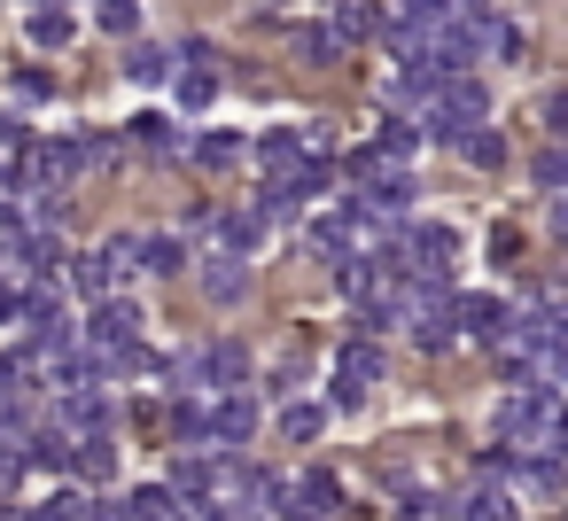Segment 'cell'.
<instances>
[{
	"label": "cell",
	"mask_w": 568,
	"mask_h": 521,
	"mask_svg": "<svg viewBox=\"0 0 568 521\" xmlns=\"http://www.w3.org/2000/svg\"><path fill=\"white\" fill-rule=\"evenodd\" d=\"M436 513H444V498H436V490H413V498H405V513H397V521H436Z\"/></svg>",
	"instance_id": "obj_32"
},
{
	"label": "cell",
	"mask_w": 568,
	"mask_h": 521,
	"mask_svg": "<svg viewBox=\"0 0 568 521\" xmlns=\"http://www.w3.org/2000/svg\"><path fill=\"white\" fill-rule=\"evenodd\" d=\"M172 94H180V110H211V102H219V71H211V63H180Z\"/></svg>",
	"instance_id": "obj_18"
},
{
	"label": "cell",
	"mask_w": 568,
	"mask_h": 521,
	"mask_svg": "<svg viewBox=\"0 0 568 521\" xmlns=\"http://www.w3.org/2000/svg\"><path fill=\"white\" fill-rule=\"evenodd\" d=\"M242 288H250V257H226V249L203 257V296H211V304H234Z\"/></svg>",
	"instance_id": "obj_11"
},
{
	"label": "cell",
	"mask_w": 568,
	"mask_h": 521,
	"mask_svg": "<svg viewBox=\"0 0 568 521\" xmlns=\"http://www.w3.org/2000/svg\"><path fill=\"white\" fill-rule=\"evenodd\" d=\"M358 234H366L358 211H335V218H312V226H304V249H312L320 265L351 273V265H358Z\"/></svg>",
	"instance_id": "obj_6"
},
{
	"label": "cell",
	"mask_w": 568,
	"mask_h": 521,
	"mask_svg": "<svg viewBox=\"0 0 568 521\" xmlns=\"http://www.w3.org/2000/svg\"><path fill=\"white\" fill-rule=\"evenodd\" d=\"M172 63H180V55H164V48H133V63H125V71H133L141 86H156V79H164Z\"/></svg>",
	"instance_id": "obj_26"
},
{
	"label": "cell",
	"mask_w": 568,
	"mask_h": 521,
	"mask_svg": "<svg viewBox=\"0 0 568 521\" xmlns=\"http://www.w3.org/2000/svg\"><path fill=\"white\" fill-rule=\"evenodd\" d=\"M17 94H24V102H48L55 79H48V71H17Z\"/></svg>",
	"instance_id": "obj_33"
},
{
	"label": "cell",
	"mask_w": 568,
	"mask_h": 521,
	"mask_svg": "<svg viewBox=\"0 0 568 521\" xmlns=\"http://www.w3.org/2000/svg\"><path fill=\"white\" fill-rule=\"evenodd\" d=\"M521 482H529L537 498L568 505V459H560V451H545V459H521Z\"/></svg>",
	"instance_id": "obj_16"
},
{
	"label": "cell",
	"mask_w": 568,
	"mask_h": 521,
	"mask_svg": "<svg viewBox=\"0 0 568 521\" xmlns=\"http://www.w3.org/2000/svg\"><path fill=\"white\" fill-rule=\"evenodd\" d=\"M459 156H467L475 172H498V164H506V141H498V133L483 125V133H467V141H459Z\"/></svg>",
	"instance_id": "obj_24"
},
{
	"label": "cell",
	"mask_w": 568,
	"mask_h": 521,
	"mask_svg": "<svg viewBox=\"0 0 568 521\" xmlns=\"http://www.w3.org/2000/svg\"><path fill=\"white\" fill-rule=\"evenodd\" d=\"M257 242H265V211H226V218H219V249H226V257H250Z\"/></svg>",
	"instance_id": "obj_15"
},
{
	"label": "cell",
	"mask_w": 568,
	"mask_h": 521,
	"mask_svg": "<svg viewBox=\"0 0 568 521\" xmlns=\"http://www.w3.org/2000/svg\"><path fill=\"white\" fill-rule=\"evenodd\" d=\"M537 180H545L552 195H568V141H552V149L537 156Z\"/></svg>",
	"instance_id": "obj_27"
},
{
	"label": "cell",
	"mask_w": 568,
	"mask_h": 521,
	"mask_svg": "<svg viewBox=\"0 0 568 521\" xmlns=\"http://www.w3.org/2000/svg\"><path fill=\"white\" fill-rule=\"evenodd\" d=\"M24 32H32L40 48H71V32H79V17L63 9V0H48V9H32V17H24Z\"/></svg>",
	"instance_id": "obj_17"
},
{
	"label": "cell",
	"mask_w": 568,
	"mask_h": 521,
	"mask_svg": "<svg viewBox=\"0 0 568 521\" xmlns=\"http://www.w3.org/2000/svg\"><path fill=\"white\" fill-rule=\"evenodd\" d=\"M459 327H467L483 350H498V343L514 335V311H506L498 296H459Z\"/></svg>",
	"instance_id": "obj_9"
},
{
	"label": "cell",
	"mask_w": 568,
	"mask_h": 521,
	"mask_svg": "<svg viewBox=\"0 0 568 521\" xmlns=\"http://www.w3.org/2000/svg\"><path fill=\"white\" fill-rule=\"evenodd\" d=\"M125 133H133V141H141V156H156V164H172V156H180V125H172V118H156V110H141Z\"/></svg>",
	"instance_id": "obj_13"
},
{
	"label": "cell",
	"mask_w": 568,
	"mask_h": 521,
	"mask_svg": "<svg viewBox=\"0 0 568 521\" xmlns=\"http://www.w3.org/2000/svg\"><path fill=\"white\" fill-rule=\"evenodd\" d=\"M55 428H71L79 443H87V436H110V389H71V397H55Z\"/></svg>",
	"instance_id": "obj_7"
},
{
	"label": "cell",
	"mask_w": 568,
	"mask_h": 521,
	"mask_svg": "<svg viewBox=\"0 0 568 521\" xmlns=\"http://www.w3.org/2000/svg\"><path fill=\"white\" fill-rule=\"evenodd\" d=\"M296 48H304V55H312V63H335V55H343V48H351V32H343V24H327V17H320V24H304V32H296Z\"/></svg>",
	"instance_id": "obj_20"
},
{
	"label": "cell",
	"mask_w": 568,
	"mask_h": 521,
	"mask_svg": "<svg viewBox=\"0 0 568 521\" xmlns=\"http://www.w3.org/2000/svg\"><path fill=\"white\" fill-rule=\"evenodd\" d=\"M459 513H467V521H514V498H506V482L475 474V482H467V498H459Z\"/></svg>",
	"instance_id": "obj_14"
},
{
	"label": "cell",
	"mask_w": 568,
	"mask_h": 521,
	"mask_svg": "<svg viewBox=\"0 0 568 521\" xmlns=\"http://www.w3.org/2000/svg\"><path fill=\"white\" fill-rule=\"evenodd\" d=\"M382 381V343L374 335H351L335 350V405H366V389Z\"/></svg>",
	"instance_id": "obj_4"
},
{
	"label": "cell",
	"mask_w": 568,
	"mask_h": 521,
	"mask_svg": "<svg viewBox=\"0 0 568 521\" xmlns=\"http://www.w3.org/2000/svg\"><path fill=\"white\" fill-rule=\"evenodd\" d=\"M71 467H79V474H87V482H110V474H118V443H110V436H87V443H79V459H71Z\"/></svg>",
	"instance_id": "obj_22"
},
{
	"label": "cell",
	"mask_w": 568,
	"mask_h": 521,
	"mask_svg": "<svg viewBox=\"0 0 568 521\" xmlns=\"http://www.w3.org/2000/svg\"><path fill=\"white\" fill-rule=\"evenodd\" d=\"M180 265H187V242L156 234V242H149V273H180Z\"/></svg>",
	"instance_id": "obj_29"
},
{
	"label": "cell",
	"mask_w": 568,
	"mask_h": 521,
	"mask_svg": "<svg viewBox=\"0 0 568 521\" xmlns=\"http://www.w3.org/2000/svg\"><path fill=\"white\" fill-rule=\"evenodd\" d=\"M257 436V397L242 389V397H219L211 405V451H242Z\"/></svg>",
	"instance_id": "obj_8"
},
{
	"label": "cell",
	"mask_w": 568,
	"mask_h": 521,
	"mask_svg": "<svg viewBox=\"0 0 568 521\" xmlns=\"http://www.w3.org/2000/svg\"><path fill=\"white\" fill-rule=\"evenodd\" d=\"M281 428H288V443H312V436L327 428V405H304V397H296V405L281 412Z\"/></svg>",
	"instance_id": "obj_25"
},
{
	"label": "cell",
	"mask_w": 568,
	"mask_h": 521,
	"mask_svg": "<svg viewBox=\"0 0 568 521\" xmlns=\"http://www.w3.org/2000/svg\"><path fill=\"white\" fill-rule=\"evenodd\" d=\"M40 9H48V0H40Z\"/></svg>",
	"instance_id": "obj_37"
},
{
	"label": "cell",
	"mask_w": 568,
	"mask_h": 521,
	"mask_svg": "<svg viewBox=\"0 0 568 521\" xmlns=\"http://www.w3.org/2000/svg\"><path fill=\"white\" fill-rule=\"evenodd\" d=\"M24 521H94V505H87L79 490H48V498H40Z\"/></svg>",
	"instance_id": "obj_23"
},
{
	"label": "cell",
	"mask_w": 568,
	"mask_h": 521,
	"mask_svg": "<svg viewBox=\"0 0 568 521\" xmlns=\"http://www.w3.org/2000/svg\"><path fill=\"white\" fill-rule=\"evenodd\" d=\"M125 521H180V498H172V482H149V490H133V498H125Z\"/></svg>",
	"instance_id": "obj_19"
},
{
	"label": "cell",
	"mask_w": 568,
	"mask_h": 521,
	"mask_svg": "<svg viewBox=\"0 0 568 521\" xmlns=\"http://www.w3.org/2000/svg\"><path fill=\"white\" fill-rule=\"evenodd\" d=\"M0 187H9V172H0Z\"/></svg>",
	"instance_id": "obj_36"
},
{
	"label": "cell",
	"mask_w": 568,
	"mask_h": 521,
	"mask_svg": "<svg viewBox=\"0 0 568 521\" xmlns=\"http://www.w3.org/2000/svg\"><path fill=\"white\" fill-rule=\"evenodd\" d=\"M397 265L413 273V280H452V265H459V234L452 226H405L397 234Z\"/></svg>",
	"instance_id": "obj_3"
},
{
	"label": "cell",
	"mask_w": 568,
	"mask_h": 521,
	"mask_svg": "<svg viewBox=\"0 0 568 521\" xmlns=\"http://www.w3.org/2000/svg\"><path fill=\"white\" fill-rule=\"evenodd\" d=\"M102 32H141V0H102Z\"/></svg>",
	"instance_id": "obj_31"
},
{
	"label": "cell",
	"mask_w": 568,
	"mask_h": 521,
	"mask_svg": "<svg viewBox=\"0 0 568 521\" xmlns=\"http://www.w3.org/2000/svg\"><path fill=\"white\" fill-rule=\"evenodd\" d=\"M242 149H250L242 133H203V141H195V164H203V172H234Z\"/></svg>",
	"instance_id": "obj_21"
},
{
	"label": "cell",
	"mask_w": 568,
	"mask_h": 521,
	"mask_svg": "<svg viewBox=\"0 0 568 521\" xmlns=\"http://www.w3.org/2000/svg\"><path fill=\"white\" fill-rule=\"evenodd\" d=\"M490 125V86L483 79H452L428 110H420V133H436V141H467V133H483Z\"/></svg>",
	"instance_id": "obj_2"
},
{
	"label": "cell",
	"mask_w": 568,
	"mask_h": 521,
	"mask_svg": "<svg viewBox=\"0 0 568 521\" xmlns=\"http://www.w3.org/2000/svg\"><path fill=\"white\" fill-rule=\"evenodd\" d=\"M320 195H327V156L296 164L288 180H265V203H257V211H265V218H296V211L320 203Z\"/></svg>",
	"instance_id": "obj_5"
},
{
	"label": "cell",
	"mask_w": 568,
	"mask_h": 521,
	"mask_svg": "<svg viewBox=\"0 0 568 521\" xmlns=\"http://www.w3.org/2000/svg\"><path fill=\"white\" fill-rule=\"evenodd\" d=\"M467 24H475V48H483V55H498V63H506V55H521V32H514L506 17H490L483 0L467 9Z\"/></svg>",
	"instance_id": "obj_12"
},
{
	"label": "cell",
	"mask_w": 568,
	"mask_h": 521,
	"mask_svg": "<svg viewBox=\"0 0 568 521\" xmlns=\"http://www.w3.org/2000/svg\"><path fill=\"white\" fill-rule=\"evenodd\" d=\"M545 226H552V242H568V195H552V203H545Z\"/></svg>",
	"instance_id": "obj_35"
},
{
	"label": "cell",
	"mask_w": 568,
	"mask_h": 521,
	"mask_svg": "<svg viewBox=\"0 0 568 521\" xmlns=\"http://www.w3.org/2000/svg\"><path fill=\"white\" fill-rule=\"evenodd\" d=\"M257 164H265V180H288L296 164H312V141L304 133H265L257 141Z\"/></svg>",
	"instance_id": "obj_10"
},
{
	"label": "cell",
	"mask_w": 568,
	"mask_h": 521,
	"mask_svg": "<svg viewBox=\"0 0 568 521\" xmlns=\"http://www.w3.org/2000/svg\"><path fill=\"white\" fill-rule=\"evenodd\" d=\"M374 149H382V156H397V164H405V156H413V149H420V125H382V141H374Z\"/></svg>",
	"instance_id": "obj_28"
},
{
	"label": "cell",
	"mask_w": 568,
	"mask_h": 521,
	"mask_svg": "<svg viewBox=\"0 0 568 521\" xmlns=\"http://www.w3.org/2000/svg\"><path fill=\"white\" fill-rule=\"evenodd\" d=\"M545 125H552V141H568V94H545Z\"/></svg>",
	"instance_id": "obj_34"
},
{
	"label": "cell",
	"mask_w": 568,
	"mask_h": 521,
	"mask_svg": "<svg viewBox=\"0 0 568 521\" xmlns=\"http://www.w3.org/2000/svg\"><path fill=\"white\" fill-rule=\"evenodd\" d=\"M24 467H32V451H24V443H0V498L24 482Z\"/></svg>",
	"instance_id": "obj_30"
},
{
	"label": "cell",
	"mask_w": 568,
	"mask_h": 521,
	"mask_svg": "<svg viewBox=\"0 0 568 521\" xmlns=\"http://www.w3.org/2000/svg\"><path fill=\"white\" fill-rule=\"evenodd\" d=\"M490 428H498V443H506L514 459H545V451L560 443V428H568V420H560V397H552L545 381H514Z\"/></svg>",
	"instance_id": "obj_1"
}]
</instances>
